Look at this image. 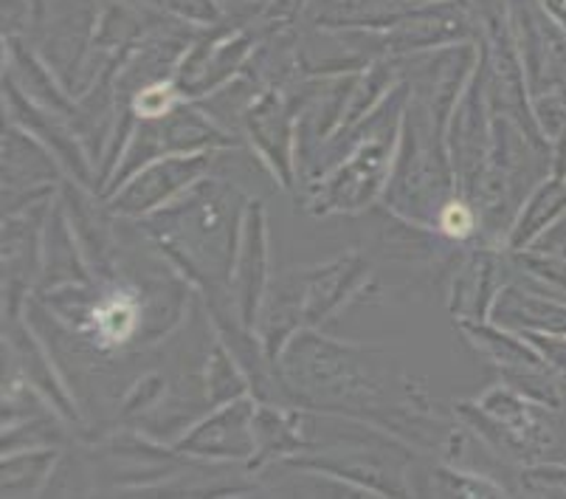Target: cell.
Listing matches in <instances>:
<instances>
[{
	"label": "cell",
	"mask_w": 566,
	"mask_h": 499,
	"mask_svg": "<svg viewBox=\"0 0 566 499\" xmlns=\"http://www.w3.org/2000/svg\"><path fill=\"white\" fill-rule=\"evenodd\" d=\"M138 322V311L133 297L127 293H113L102 305L94 308L96 333L105 344H122L133 336Z\"/></svg>",
	"instance_id": "6da1fadb"
},
{
	"label": "cell",
	"mask_w": 566,
	"mask_h": 499,
	"mask_svg": "<svg viewBox=\"0 0 566 499\" xmlns=\"http://www.w3.org/2000/svg\"><path fill=\"white\" fill-rule=\"evenodd\" d=\"M172 102H175L172 87L164 82V85L144 87L142 94H138V100H136V111H138V116H144V119H158V116L169 113Z\"/></svg>",
	"instance_id": "7a4b0ae2"
},
{
	"label": "cell",
	"mask_w": 566,
	"mask_h": 499,
	"mask_svg": "<svg viewBox=\"0 0 566 499\" xmlns=\"http://www.w3.org/2000/svg\"><path fill=\"white\" fill-rule=\"evenodd\" d=\"M440 223L442 229H446V235H451V238H468L473 231V215L471 209L462 207V204H451V207L442 212Z\"/></svg>",
	"instance_id": "3957f363"
},
{
	"label": "cell",
	"mask_w": 566,
	"mask_h": 499,
	"mask_svg": "<svg viewBox=\"0 0 566 499\" xmlns=\"http://www.w3.org/2000/svg\"><path fill=\"white\" fill-rule=\"evenodd\" d=\"M553 9L560 18V23H566V0H553Z\"/></svg>",
	"instance_id": "277c9868"
}]
</instances>
